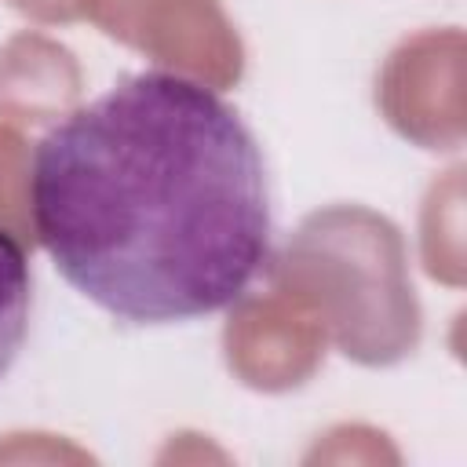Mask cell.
<instances>
[{
    "label": "cell",
    "instance_id": "6da1fadb",
    "mask_svg": "<svg viewBox=\"0 0 467 467\" xmlns=\"http://www.w3.org/2000/svg\"><path fill=\"white\" fill-rule=\"evenodd\" d=\"M40 248L124 325L230 310L266 270L263 150L204 80L139 69L58 117L29 157Z\"/></svg>",
    "mask_w": 467,
    "mask_h": 467
},
{
    "label": "cell",
    "instance_id": "7a4b0ae2",
    "mask_svg": "<svg viewBox=\"0 0 467 467\" xmlns=\"http://www.w3.org/2000/svg\"><path fill=\"white\" fill-rule=\"evenodd\" d=\"M33 310V270L22 241L0 226V379L15 368Z\"/></svg>",
    "mask_w": 467,
    "mask_h": 467
}]
</instances>
